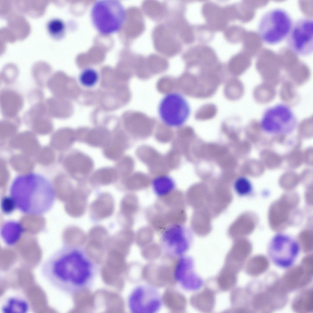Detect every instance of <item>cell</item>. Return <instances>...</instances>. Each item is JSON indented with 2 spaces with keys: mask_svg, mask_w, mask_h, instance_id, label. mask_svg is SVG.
Segmentation results:
<instances>
[{
  "mask_svg": "<svg viewBox=\"0 0 313 313\" xmlns=\"http://www.w3.org/2000/svg\"><path fill=\"white\" fill-rule=\"evenodd\" d=\"M100 271L99 264L86 249L69 245L50 256L41 268L42 275L49 284L69 295L90 288Z\"/></svg>",
  "mask_w": 313,
  "mask_h": 313,
  "instance_id": "cell-1",
  "label": "cell"
},
{
  "mask_svg": "<svg viewBox=\"0 0 313 313\" xmlns=\"http://www.w3.org/2000/svg\"><path fill=\"white\" fill-rule=\"evenodd\" d=\"M10 193L17 208L24 213L34 215L48 212L56 197L51 183L43 176L35 173L17 176L11 185Z\"/></svg>",
  "mask_w": 313,
  "mask_h": 313,
  "instance_id": "cell-2",
  "label": "cell"
},
{
  "mask_svg": "<svg viewBox=\"0 0 313 313\" xmlns=\"http://www.w3.org/2000/svg\"><path fill=\"white\" fill-rule=\"evenodd\" d=\"M92 23L101 34L109 35L120 29L125 21V10L116 0H101L93 5L91 12Z\"/></svg>",
  "mask_w": 313,
  "mask_h": 313,
  "instance_id": "cell-3",
  "label": "cell"
},
{
  "mask_svg": "<svg viewBox=\"0 0 313 313\" xmlns=\"http://www.w3.org/2000/svg\"><path fill=\"white\" fill-rule=\"evenodd\" d=\"M293 23L286 10L280 8L273 9L261 17L258 26V34L264 42L270 45L277 44L287 37Z\"/></svg>",
  "mask_w": 313,
  "mask_h": 313,
  "instance_id": "cell-4",
  "label": "cell"
},
{
  "mask_svg": "<svg viewBox=\"0 0 313 313\" xmlns=\"http://www.w3.org/2000/svg\"><path fill=\"white\" fill-rule=\"evenodd\" d=\"M260 126L267 134L273 135L290 134L296 129L298 121L291 108L284 103L269 107L263 112Z\"/></svg>",
  "mask_w": 313,
  "mask_h": 313,
  "instance_id": "cell-5",
  "label": "cell"
},
{
  "mask_svg": "<svg viewBox=\"0 0 313 313\" xmlns=\"http://www.w3.org/2000/svg\"><path fill=\"white\" fill-rule=\"evenodd\" d=\"M300 251L298 241L292 236L283 233L273 236L267 249L268 257L272 263L277 267L285 269L293 267Z\"/></svg>",
  "mask_w": 313,
  "mask_h": 313,
  "instance_id": "cell-6",
  "label": "cell"
},
{
  "mask_svg": "<svg viewBox=\"0 0 313 313\" xmlns=\"http://www.w3.org/2000/svg\"><path fill=\"white\" fill-rule=\"evenodd\" d=\"M158 111L160 118L165 125L169 127L178 128L186 123L191 111L188 101L182 94L171 92L162 98Z\"/></svg>",
  "mask_w": 313,
  "mask_h": 313,
  "instance_id": "cell-7",
  "label": "cell"
},
{
  "mask_svg": "<svg viewBox=\"0 0 313 313\" xmlns=\"http://www.w3.org/2000/svg\"><path fill=\"white\" fill-rule=\"evenodd\" d=\"M127 306L132 313H156L162 307L161 294L155 286L141 284L134 286L129 293Z\"/></svg>",
  "mask_w": 313,
  "mask_h": 313,
  "instance_id": "cell-8",
  "label": "cell"
},
{
  "mask_svg": "<svg viewBox=\"0 0 313 313\" xmlns=\"http://www.w3.org/2000/svg\"><path fill=\"white\" fill-rule=\"evenodd\" d=\"M192 235L190 230L180 224L167 227L162 232L160 244L163 251L170 256L180 257L189 249Z\"/></svg>",
  "mask_w": 313,
  "mask_h": 313,
  "instance_id": "cell-9",
  "label": "cell"
},
{
  "mask_svg": "<svg viewBox=\"0 0 313 313\" xmlns=\"http://www.w3.org/2000/svg\"><path fill=\"white\" fill-rule=\"evenodd\" d=\"M289 48L302 56L311 55L313 50V21L312 18H301L293 23L286 38Z\"/></svg>",
  "mask_w": 313,
  "mask_h": 313,
  "instance_id": "cell-10",
  "label": "cell"
},
{
  "mask_svg": "<svg viewBox=\"0 0 313 313\" xmlns=\"http://www.w3.org/2000/svg\"><path fill=\"white\" fill-rule=\"evenodd\" d=\"M174 277L176 283L186 291H193L200 288L202 282L193 270V259L184 255L179 257L174 271Z\"/></svg>",
  "mask_w": 313,
  "mask_h": 313,
  "instance_id": "cell-11",
  "label": "cell"
},
{
  "mask_svg": "<svg viewBox=\"0 0 313 313\" xmlns=\"http://www.w3.org/2000/svg\"><path fill=\"white\" fill-rule=\"evenodd\" d=\"M0 104L2 116L4 117L12 118L18 117L23 106L24 100L19 92L5 88L1 91Z\"/></svg>",
  "mask_w": 313,
  "mask_h": 313,
  "instance_id": "cell-12",
  "label": "cell"
},
{
  "mask_svg": "<svg viewBox=\"0 0 313 313\" xmlns=\"http://www.w3.org/2000/svg\"><path fill=\"white\" fill-rule=\"evenodd\" d=\"M115 203L113 196L107 193L99 195L91 203L90 210L92 216L97 220H101L110 217L113 214Z\"/></svg>",
  "mask_w": 313,
  "mask_h": 313,
  "instance_id": "cell-13",
  "label": "cell"
},
{
  "mask_svg": "<svg viewBox=\"0 0 313 313\" xmlns=\"http://www.w3.org/2000/svg\"><path fill=\"white\" fill-rule=\"evenodd\" d=\"M30 305L27 299L18 294L6 297L3 300L1 311L3 313H26L30 310Z\"/></svg>",
  "mask_w": 313,
  "mask_h": 313,
  "instance_id": "cell-14",
  "label": "cell"
},
{
  "mask_svg": "<svg viewBox=\"0 0 313 313\" xmlns=\"http://www.w3.org/2000/svg\"><path fill=\"white\" fill-rule=\"evenodd\" d=\"M89 193L81 190H77L72 193L68 203V210L73 217L79 218L84 214L87 204Z\"/></svg>",
  "mask_w": 313,
  "mask_h": 313,
  "instance_id": "cell-15",
  "label": "cell"
},
{
  "mask_svg": "<svg viewBox=\"0 0 313 313\" xmlns=\"http://www.w3.org/2000/svg\"><path fill=\"white\" fill-rule=\"evenodd\" d=\"M211 215L206 208L195 209L192 220L194 231L200 236L208 234L211 230Z\"/></svg>",
  "mask_w": 313,
  "mask_h": 313,
  "instance_id": "cell-16",
  "label": "cell"
},
{
  "mask_svg": "<svg viewBox=\"0 0 313 313\" xmlns=\"http://www.w3.org/2000/svg\"><path fill=\"white\" fill-rule=\"evenodd\" d=\"M68 166L73 172L85 175L88 173L92 169L93 164L91 160L87 156L77 153L69 160Z\"/></svg>",
  "mask_w": 313,
  "mask_h": 313,
  "instance_id": "cell-17",
  "label": "cell"
},
{
  "mask_svg": "<svg viewBox=\"0 0 313 313\" xmlns=\"http://www.w3.org/2000/svg\"><path fill=\"white\" fill-rule=\"evenodd\" d=\"M152 185L155 192L160 196L168 194L175 186V182L172 177L165 174L155 177L152 180Z\"/></svg>",
  "mask_w": 313,
  "mask_h": 313,
  "instance_id": "cell-18",
  "label": "cell"
},
{
  "mask_svg": "<svg viewBox=\"0 0 313 313\" xmlns=\"http://www.w3.org/2000/svg\"><path fill=\"white\" fill-rule=\"evenodd\" d=\"M111 137L107 132L94 131L86 136V139L90 145L96 147L107 146L110 142Z\"/></svg>",
  "mask_w": 313,
  "mask_h": 313,
  "instance_id": "cell-19",
  "label": "cell"
},
{
  "mask_svg": "<svg viewBox=\"0 0 313 313\" xmlns=\"http://www.w3.org/2000/svg\"><path fill=\"white\" fill-rule=\"evenodd\" d=\"M233 188L236 193L241 196L250 195L253 190V186L249 179L245 176H240L234 180Z\"/></svg>",
  "mask_w": 313,
  "mask_h": 313,
  "instance_id": "cell-20",
  "label": "cell"
},
{
  "mask_svg": "<svg viewBox=\"0 0 313 313\" xmlns=\"http://www.w3.org/2000/svg\"><path fill=\"white\" fill-rule=\"evenodd\" d=\"M115 171L110 168H102L97 171L92 177V181L96 184L106 185L111 183L116 176Z\"/></svg>",
  "mask_w": 313,
  "mask_h": 313,
  "instance_id": "cell-21",
  "label": "cell"
},
{
  "mask_svg": "<svg viewBox=\"0 0 313 313\" xmlns=\"http://www.w3.org/2000/svg\"><path fill=\"white\" fill-rule=\"evenodd\" d=\"M98 75L94 69L88 68L84 70L79 76V81L85 87H90L93 86L97 82Z\"/></svg>",
  "mask_w": 313,
  "mask_h": 313,
  "instance_id": "cell-22",
  "label": "cell"
},
{
  "mask_svg": "<svg viewBox=\"0 0 313 313\" xmlns=\"http://www.w3.org/2000/svg\"><path fill=\"white\" fill-rule=\"evenodd\" d=\"M120 139L119 136H116L112 142H110L105 147L104 153L108 158L115 160L120 156L121 151Z\"/></svg>",
  "mask_w": 313,
  "mask_h": 313,
  "instance_id": "cell-23",
  "label": "cell"
},
{
  "mask_svg": "<svg viewBox=\"0 0 313 313\" xmlns=\"http://www.w3.org/2000/svg\"><path fill=\"white\" fill-rule=\"evenodd\" d=\"M49 33L53 37H59L63 34L65 29L64 22L61 20L55 18L50 20L47 25Z\"/></svg>",
  "mask_w": 313,
  "mask_h": 313,
  "instance_id": "cell-24",
  "label": "cell"
},
{
  "mask_svg": "<svg viewBox=\"0 0 313 313\" xmlns=\"http://www.w3.org/2000/svg\"><path fill=\"white\" fill-rule=\"evenodd\" d=\"M69 231V238L72 242L71 245L80 246L85 241L87 237L84 231L78 226H73Z\"/></svg>",
  "mask_w": 313,
  "mask_h": 313,
  "instance_id": "cell-25",
  "label": "cell"
},
{
  "mask_svg": "<svg viewBox=\"0 0 313 313\" xmlns=\"http://www.w3.org/2000/svg\"><path fill=\"white\" fill-rule=\"evenodd\" d=\"M1 207L2 212L6 214L12 213L17 208L15 202L10 196L3 197L1 202Z\"/></svg>",
  "mask_w": 313,
  "mask_h": 313,
  "instance_id": "cell-26",
  "label": "cell"
},
{
  "mask_svg": "<svg viewBox=\"0 0 313 313\" xmlns=\"http://www.w3.org/2000/svg\"><path fill=\"white\" fill-rule=\"evenodd\" d=\"M216 111V107L214 105H206L198 110L196 116L197 118H212L215 116Z\"/></svg>",
  "mask_w": 313,
  "mask_h": 313,
  "instance_id": "cell-27",
  "label": "cell"
},
{
  "mask_svg": "<svg viewBox=\"0 0 313 313\" xmlns=\"http://www.w3.org/2000/svg\"><path fill=\"white\" fill-rule=\"evenodd\" d=\"M18 72L17 71H4L1 75V80L6 84L10 85L16 81L18 77Z\"/></svg>",
  "mask_w": 313,
  "mask_h": 313,
  "instance_id": "cell-28",
  "label": "cell"
},
{
  "mask_svg": "<svg viewBox=\"0 0 313 313\" xmlns=\"http://www.w3.org/2000/svg\"><path fill=\"white\" fill-rule=\"evenodd\" d=\"M43 93L40 88H36L32 90L29 94L30 101L34 104L43 101Z\"/></svg>",
  "mask_w": 313,
  "mask_h": 313,
  "instance_id": "cell-29",
  "label": "cell"
}]
</instances>
